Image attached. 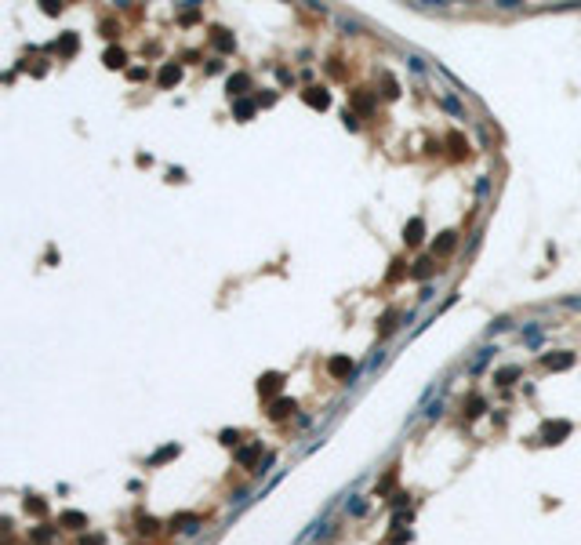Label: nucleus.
I'll list each match as a JSON object with an SVG mask.
<instances>
[{
	"instance_id": "1",
	"label": "nucleus",
	"mask_w": 581,
	"mask_h": 545,
	"mask_svg": "<svg viewBox=\"0 0 581 545\" xmlns=\"http://www.w3.org/2000/svg\"><path fill=\"white\" fill-rule=\"evenodd\" d=\"M352 371H356V364H352L349 356H342V353L327 360V374H330V378H338V382H349Z\"/></svg>"
},
{
	"instance_id": "2",
	"label": "nucleus",
	"mask_w": 581,
	"mask_h": 545,
	"mask_svg": "<svg viewBox=\"0 0 581 545\" xmlns=\"http://www.w3.org/2000/svg\"><path fill=\"white\" fill-rule=\"evenodd\" d=\"M454 247H458V233H454V229H447V233H440V236H436V244H432V255H436V258H447V255H454Z\"/></svg>"
},
{
	"instance_id": "3",
	"label": "nucleus",
	"mask_w": 581,
	"mask_h": 545,
	"mask_svg": "<svg viewBox=\"0 0 581 545\" xmlns=\"http://www.w3.org/2000/svg\"><path fill=\"white\" fill-rule=\"evenodd\" d=\"M302 98H305V106H313V109H327V106H330V91H327V88H305Z\"/></svg>"
},
{
	"instance_id": "4",
	"label": "nucleus",
	"mask_w": 581,
	"mask_h": 545,
	"mask_svg": "<svg viewBox=\"0 0 581 545\" xmlns=\"http://www.w3.org/2000/svg\"><path fill=\"white\" fill-rule=\"evenodd\" d=\"M570 429H574L570 422H549L545 433H542V440L545 443H563V436H570Z\"/></svg>"
},
{
	"instance_id": "5",
	"label": "nucleus",
	"mask_w": 581,
	"mask_h": 545,
	"mask_svg": "<svg viewBox=\"0 0 581 545\" xmlns=\"http://www.w3.org/2000/svg\"><path fill=\"white\" fill-rule=\"evenodd\" d=\"M422 240H425V222H422V218H410V222H407V229H403V244L418 247Z\"/></svg>"
},
{
	"instance_id": "6",
	"label": "nucleus",
	"mask_w": 581,
	"mask_h": 545,
	"mask_svg": "<svg viewBox=\"0 0 581 545\" xmlns=\"http://www.w3.org/2000/svg\"><path fill=\"white\" fill-rule=\"evenodd\" d=\"M280 386H283V374H276V371H269V374H262V378H258V393L262 396H276Z\"/></svg>"
},
{
	"instance_id": "7",
	"label": "nucleus",
	"mask_w": 581,
	"mask_h": 545,
	"mask_svg": "<svg viewBox=\"0 0 581 545\" xmlns=\"http://www.w3.org/2000/svg\"><path fill=\"white\" fill-rule=\"evenodd\" d=\"M432 273H436V255H425V258H418V262L410 266V276L414 280H429Z\"/></svg>"
},
{
	"instance_id": "8",
	"label": "nucleus",
	"mask_w": 581,
	"mask_h": 545,
	"mask_svg": "<svg viewBox=\"0 0 581 545\" xmlns=\"http://www.w3.org/2000/svg\"><path fill=\"white\" fill-rule=\"evenodd\" d=\"M542 364L549 371H567V367H574V353H549V356H542Z\"/></svg>"
},
{
	"instance_id": "9",
	"label": "nucleus",
	"mask_w": 581,
	"mask_h": 545,
	"mask_svg": "<svg viewBox=\"0 0 581 545\" xmlns=\"http://www.w3.org/2000/svg\"><path fill=\"white\" fill-rule=\"evenodd\" d=\"M247 88H251V76H247V73H233L229 76V98H243Z\"/></svg>"
},
{
	"instance_id": "10",
	"label": "nucleus",
	"mask_w": 581,
	"mask_h": 545,
	"mask_svg": "<svg viewBox=\"0 0 581 545\" xmlns=\"http://www.w3.org/2000/svg\"><path fill=\"white\" fill-rule=\"evenodd\" d=\"M58 523L69 527V531H84V527H88V516H84V513H76V509H66V513L58 516Z\"/></svg>"
},
{
	"instance_id": "11",
	"label": "nucleus",
	"mask_w": 581,
	"mask_h": 545,
	"mask_svg": "<svg viewBox=\"0 0 581 545\" xmlns=\"http://www.w3.org/2000/svg\"><path fill=\"white\" fill-rule=\"evenodd\" d=\"M211 40H215V48H218V51H233V48H236L233 33H229V29H222V26H215V29H211Z\"/></svg>"
},
{
	"instance_id": "12",
	"label": "nucleus",
	"mask_w": 581,
	"mask_h": 545,
	"mask_svg": "<svg viewBox=\"0 0 581 545\" xmlns=\"http://www.w3.org/2000/svg\"><path fill=\"white\" fill-rule=\"evenodd\" d=\"M295 411H298L295 400H273V403H269V418H273V422H280V418L295 414Z\"/></svg>"
},
{
	"instance_id": "13",
	"label": "nucleus",
	"mask_w": 581,
	"mask_h": 545,
	"mask_svg": "<svg viewBox=\"0 0 581 545\" xmlns=\"http://www.w3.org/2000/svg\"><path fill=\"white\" fill-rule=\"evenodd\" d=\"M258 454H262V440H258V443H251V447H240V451H236V462H240L243 469H251Z\"/></svg>"
},
{
	"instance_id": "14",
	"label": "nucleus",
	"mask_w": 581,
	"mask_h": 545,
	"mask_svg": "<svg viewBox=\"0 0 581 545\" xmlns=\"http://www.w3.org/2000/svg\"><path fill=\"white\" fill-rule=\"evenodd\" d=\"M171 527H178V531L193 534V531H200V516H193V513H178V516L171 520Z\"/></svg>"
},
{
	"instance_id": "15",
	"label": "nucleus",
	"mask_w": 581,
	"mask_h": 545,
	"mask_svg": "<svg viewBox=\"0 0 581 545\" xmlns=\"http://www.w3.org/2000/svg\"><path fill=\"white\" fill-rule=\"evenodd\" d=\"M178 80H182V69H178L175 62H168V66L160 69V88H175Z\"/></svg>"
},
{
	"instance_id": "16",
	"label": "nucleus",
	"mask_w": 581,
	"mask_h": 545,
	"mask_svg": "<svg viewBox=\"0 0 581 545\" xmlns=\"http://www.w3.org/2000/svg\"><path fill=\"white\" fill-rule=\"evenodd\" d=\"M178 443H168V447H160L156 454H149V466H163V462H171V458H178Z\"/></svg>"
},
{
	"instance_id": "17",
	"label": "nucleus",
	"mask_w": 581,
	"mask_h": 545,
	"mask_svg": "<svg viewBox=\"0 0 581 545\" xmlns=\"http://www.w3.org/2000/svg\"><path fill=\"white\" fill-rule=\"evenodd\" d=\"M396 320H400V309H385L382 313V320H378V334H382V338L396 331Z\"/></svg>"
},
{
	"instance_id": "18",
	"label": "nucleus",
	"mask_w": 581,
	"mask_h": 545,
	"mask_svg": "<svg viewBox=\"0 0 581 545\" xmlns=\"http://www.w3.org/2000/svg\"><path fill=\"white\" fill-rule=\"evenodd\" d=\"M55 48H58V55H62V58H73V55H76V48H80V40H76V33H66Z\"/></svg>"
},
{
	"instance_id": "19",
	"label": "nucleus",
	"mask_w": 581,
	"mask_h": 545,
	"mask_svg": "<svg viewBox=\"0 0 581 545\" xmlns=\"http://www.w3.org/2000/svg\"><path fill=\"white\" fill-rule=\"evenodd\" d=\"M233 113H236V120H251L255 116V102L251 98H236L233 102Z\"/></svg>"
},
{
	"instance_id": "20",
	"label": "nucleus",
	"mask_w": 581,
	"mask_h": 545,
	"mask_svg": "<svg viewBox=\"0 0 581 545\" xmlns=\"http://www.w3.org/2000/svg\"><path fill=\"white\" fill-rule=\"evenodd\" d=\"M102 62H106L109 69H120L123 62H128V55H123V48H109V51L102 55Z\"/></svg>"
},
{
	"instance_id": "21",
	"label": "nucleus",
	"mask_w": 581,
	"mask_h": 545,
	"mask_svg": "<svg viewBox=\"0 0 581 545\" xmlns=\"http://www.w3.org/2000/svg\"><path fill=\"white\" fill-rule=\"evenodd\" d=\"M447 146L454 149V156H465V153H469V138H462L458 131H450V135H447Z\"/></svg>"
},
{
	"instance_id": "22",
	"label": "nucleus",
	"mask_w": 581,
	"mask_h": 545,
	"mask_svg": "<svg viewBox=\"0 0 581 545\" xmlns=\"http://www.w3.org/2000/svg\"><path fill=\"white\" fill-rule=\"evenodd\" d=\"M520 374H523L520 367H502V371H494V382H497V386H509V382L520 378Z\"/></svg>"
},
{
	"instance_id": "23",
	"label": "nucleus",
	"mask_w": 581,
	"mask_h": 545,
	"mask_svg": "<svg viewBox=\"0 0 581 545\" xmlns=\"http://www.w3.org/2000/svg\"><path fill=\"white\" fill-rule=\"evenodd\" d=\"M483 411H487V400H483L480 393H472V396H469V411H465V418H480Z\"/></svg>"
},
{
	"instance_id": "24",
	"label": "nucleus",
	"mask_w": 581,
	"mask_h": 545,
	"mask_svg": "<svg viewBox=\"0 0 581 545\" xmlns=\"http://www.w3.org/2000/svg\"><path fill=\"white\" fill-rule=\"evenodd\" d=\"M26 513H33V516H44V513H48V501H44V498H36V494H33V498H26Z\"/></svg>"
},
{
	"instance_id": "25",
	"label": "nucleus",
	"mask_w": 581,
	"mask_h": 545,
	"mask_svg": "<svg viewBox=\"0 0 581 545\" xmlns=\"http://www.w3.org/2000/svg\"><path fill=\"white\" fill-rule=\"evenodd\" d=\"M29 538H33V541H40V545H48V541L55 538V527H33V531H29Z\"/></svg>"
},
{
	"instance_id": "26",
	"label": "nucleus",
	"mask_w": 581,
	"mask_h": 545,
	"mask_svg": "<svg viewBox=\"0 0 581 545\" xmlns=\"http://www.w3.org/2000/svg\"><path fill=\"white\" fill-rule=\"evenodd\" d=\"M156 531H160V523L153 516H138V534H156Z\"/></svg>"
},
{
	"instance_id": "27",
	"label": "nucleus",
	"mask_w": 581,
	"mask_h": 545,
	"mask_svg": "<svg viewBox=\"0 0 581 545\" xmlns=\"http://www.w3.org/2000/svg\"><path fill=\"white\" fill-rule=\"evenodd\" d=\"M352 106H356V109H363V113H367V109H370V106H375V98H370V95H367V91H356V95H352Z\"/></svg>"
},
{
	"instance_id": "28",
	"label": "nucleus",
	"mask_w": 581,
	"mask_h": 545,
	"mask_svg": "<svg viewBox=\"0 0 581 545\" xmlns=\"http://www.w3.org/2000/svg\"><path fill=\"white\" fill-rule=\"evenodd\" d=\"M218 440H222L225 447H236V443H240V433H236V429H222V433H218Z\"/></svg>"
},
{
	"instance_id": "29",
	"label": "nucleus",
	"mask_w": 581,
	"mask_h": 545,
	"mask_svg": "<svg viewBox=\"0 0 581 545\" xmlns=\"http://www.w3.org/2000/svg\"><path fill=\"white\" fill-rule=\"evenodd\" d=\"M342 120H345V128H349V131H356V128H360V120H356V113H352V109H345V113H342Z\"/></svg>"
},
{
	"instance_id": "30",
	"label": "nucleus",
	"mask_w": 581,
	"mask_h": 545,
	"mask_svg": "<svg viewBox=\"0 0 581 545\" xmlns=\"http://www.w3.org/2000/svg\"><path fill=\"white\" fill-rule=\"evenodd\" d=\"M396 95H400V88H396V80H392V76L385 73V98H396Z\"/></svg>"
},
{
	"instance_id": "31",
	"label": "nucleus",
	"mask_w": 581,
	"mask_h": 545,
	"mask_svg": "<svg viewBox=\"0 0 581 545\" xmlns=\"http://www.w3.org/2000/svg\"><path fill=\"white\" fill-rule=\"evenodd\" d=\"M146 76H149V73H146L142 66H131V69H128V80H146Z\"/></svg>"
},
{
	"instance_id": "32",
	"label": "nucleus",
	"mask_w": 581,
	"mask_h": 545,
	"mask_svg": "<svg viewBox=\"0 0 581 545\" xmlns=\"http://www.w3.org/2000/svg\"><path fill=\"white\" fill-rule=\"evenodd\" d=\"M80 545H106L102 534H91V538H80Z\"/></svg>"
},
{
	"instance_id": "33",
	"label": "nucleus",
	"mask_w": 581,
	"mask_h": 545,
	"mask_svg": "<svg viewBox=\"0 0 581 545\" xmlns=\"http://www.w3.org/2000/svg\"><path fill=\"white\" fill-rule=\"evenodd\" d=\"M505 327H509V316H502V320H494V324H490V334H494V331H505Z\"/></svg>"
}]
</instances>
